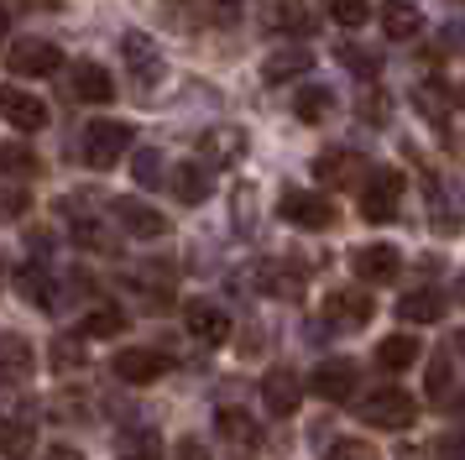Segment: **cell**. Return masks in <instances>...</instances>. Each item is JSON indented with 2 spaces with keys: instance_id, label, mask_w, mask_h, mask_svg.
<instances>
[{
  "instance_id": "cell-24",
  "label": "cell",
  "mask_w": 465,
  "mask_h": 460,
  "mask_svg": "<svg viewBox=\"0 0 465 460\" xmlns=\"http://www.w3.org/2000/svg\"><path fill=\"white\" fill-rule=\"evenodd\" d=\"M37 450V429L26 418H0V455L5 460H32Z\"/></svg>"
},
{
  "instance_id": "cell-10",
  "label": "cell",
  "mask_w": 465,
  "mask_h": 460,
  "mask_svg": "<svg viewBox=\"0 0 465 460\" xmlns=\"http://www.w3.org/2000/svg\"><path fill=\"white\" fill-rule=\"evenodd\" d=\"M199 157L210 167H231L246 157V131L241 125H210L204 136H199Z\"/></svg>"
},
{
  "instance_id": "cell-44",
  "label": "cell",
  "mask_w": 465,
  "mask_h": 460,
  "mask_svg": "<svg viewBox=\"0 0 465 460\" xmlns=\"http://www.w3.org/2000/svg\"><path fill=\"white\" fill-rule=\"evenodd\" d=\"M5 32H11V16H5V5H0V42H5Z\"/></svg>"
},
{
  "instance_id": "cell-32",
  "label": "cell",
  "mask_w": 465,
  "mask_h": 460,
  "mask_svg": "<svg viewBox=\"0 0 465 460\" xmlns=\"http://www.w3.org/2000/svg\"><path fill=\"white\" fill-rule=\"evenodd\" d=\"M423 387H429V397H434V403H440V397H450V387H455L450 355H434V361H429V376H423Z\"/></svg>"
},
{
  "instance_id": "cell-20",
  "label": "cell",
  "mask_w": 465,
  "mask_h": 460,
  "mask_svg": "<svg viewBox=\"0 0 465 460\" xmlns=\"http://www.w3.org/2000/svg\"><path fill=\"white\" fill-rule=\"evenodd\" d=\"M309 68H314V53H309V47H277L272 58L262 63V79L288 84V79H298V74H309Z\"/></svg>"
},
{
  "instance_id": "cell-48",
  "label": "cell",
  "mask_w": 465,
  "mask_h": 460,
  "mask_svg": "<svg viewBox=\"0 0 465 460\" xmlns=\"http://www.w3.org/2000/svg\"><path fill=\"white\" fill-rule=\"evenodd\" d=\"M460 351H465V335H460Z\"/></svg>"
},
{
  "instance_id": "cell-13",
  "label": "cell",
  "mask_w": 465,
  "mask_h": 460,
  "mask_svg": "<svg viewBox=\"0 0 465 460\" xmlns=\"http://www.w3.org/2000/svg\"><path fill=\"white\" fill-rule=\"evenodd\" d=\"M298 397H303V382H298L288 366H272V372L262 376V403H267L272 418H288L298 408Z\"/></svg>"
},
{
  "instance_id": "cell-31",
  "label": "cell",
  "mask_w": 465,
  "mask_h": 460,
  "mask_svg": "<svg viewBox=\"0 0 465 460\" xmlns=\"http://www.w3.org/2000/svg\"><path fill=\"white\" fill-rule=\"evenodd\" d=\"M324 11L340 26H366L371 21V0H324Z\"/></svg>"
},
{
  "instance_id": "cell-11",
  "label": "cell",
  "mask_w": 465,
  "mask_h": 460,
  "mask_svg": "<svg viewBox=\"0 0 465 460\" xmlns=\"http://www.w3.org/2000/svg\"><path fill=\"white\" fill-rule=\"evenodd\" d=\"M183 319H189V335L204 340V345H225L231 340V314L220 309V304H210V298H193L189 309H183Z\"/></svg>"
},
{
  "instance_id": "cell-38",
  "label": "cell",
  "mask_w": 465,
  "mask_h": 460,
  "mask_svg": "<svg viewBox=\"0 0 465 460\" xmlns=\"http://www.w3.org/2000/svg\"><path fill=\"white\" fill-rule=\"evenodd\" d=\"M157 178H163L157 152H136V184H157Z\"/></svg>"
},
{
  "instance_id": "cell-35",
  "label": "cell",
  "mask_w": 465,
  "mask_h": 460,
  "mask_svg": "<svg viewBox=\"0 0 465 460\" xmlns=\"http://www.w3.org/2000/svg\"><path fill=\"white\" fill-rule=\"evenodd\" d=\"M324 460H377V450H371L366 439H335V445L324 450Z\"/></svg>"
},
{
  "instance_id": "cell-21",
  "label": "cell",
  "mask_w": 465,
  "mask_h": 460,
  "mask_svg": "<svg viewBox=\"0 0 465 460\" xmlns=\"http://www.w3.org/2000/svg\"><path fill=\"white\" fill-rule=\"evenodd\" d=\"M168 184H173V194H178L183 205H204V199H210V167L204 163H178L168 173Z\"/></svg>"
},
{
  "instance_id": "cell-8",
  "label": "cell",
  "mask_w": 465,
  "mask_h": 460,
  "mask_svg": "<svg viewBox=\"0 0 465 460\" xmlns=\"http://www.w3.org/2000/svg\"><path fill=\"white\" fill-rule=\"evenodd\" d=\"M371 314H377V304H371L366 288H335L324 298V319H335L340 330H361Z\"/></svg>"
},
{
  "instance_id": "cell-40",
  "label": "cell",
  "mask_w": 465,
  "mask_h": 460,
  "mask_svg": "<svg viewBox=\"0 0 465 460\" xmlns=\"http://www.w3.org/2000/svg\"><path fill=\"white\" fill-rule=\"evenodd\" d=\"M440 455L444 460H465V429H455V435L440 439Z\"/></svg>"
},
{
  "instance_id": "cell-12",
  "label": "cell",
  "mask_w": 465,
  "mask_h": 460,
  "mask_svg": "<svg viewBox=\"0 0 465 460\" xmlns=\"http://www.w3.org/2000/svg\"><path fill=\"white\" fill-rule=\"evenodd\" d=\"M163 372H168V355L147 351V345H126V351L115 355V376L131 382V387H147V382H157Z\"/></svg>"
},
{
  "instance_id": "cell-43",
  "label": "cell",
  "mask_w": 465,
  "mask_h": 460,
  "mask_svg": "<svg viewBox=\"0 0 465 460\" xmlns=\"http://www.w3.org/2000/svg\"><path fill=\"white\" fill-rule=\"evenodd\" d=\"M43 460H84V455H79V450H68V445H53Z\"/></svg>"
},
{
  "instance_id": "cell-29",
  "label": "cell",
  "mask_w": 465,
  "mask_h": 460,
  "mask_svg": "<svg viewBox=\"0 0 465 460\" xmlns=\"http://www.w3.org/2000/svg\"><path fill=\"white\" fill-rule=\"evenodd\" d=\"M121 330H126V314L121 309H89L84 314V335L89 340H115Z\"/></svg>"
},
{
  "instance_id": "cell-18",
  "label": "cell",
  "mask_w": 465,
  "mask_h": 460,
  "mask_svg": "<svg viewBox=\"0 0 465 460\" xmlns=\"http://www.w3.org/2000/svg\"><path fill=\"white\" fill-rule=\"evenodd\" d=\"M381 32L392 42H413L423 32V11L413 0H387V5H381Z\"/></svg>"
},
{
  "instance_id": "cell-42",
  "label": "cell",
  "mask_w": 465,
  "mask_h": 460,
  "mask_svg": "<svg viewBox=\"0 0 465 460\" xmlns=\"http://www.w3.org/2000/svg\"><path fill=\"white\" fill-rule=\"evenodd\" d=\"M361 110H366V121H371V125H381V121H387V95H377V100L366 95V100H361Z\"/></svg>"
},
{
  "instance_id": "cell-26",
  "label": "cell",
  "mask_w": 465,
  "mask_h": 460,
  "mask_svg": "<svg viewBox=\"0 0 465 460\" xmlns=\"http://www.w3.org/2000/svg\"><path fill=\"white\" fill-rule=\"evenodd\" d=\"M298 121H309V125H319L324 115H335V95L330 89H298Z\"/></svg>"
},
{
  "instance_id": "cell-27",
  "label": "cell",
  "mask_w": 465,
  "mask_h": 460,
  "mask_svg": "<svg viewBox=\"0 0 465 460\" xmlns=\"http://www.w3.org/2000/svg\"><path fill=\"white\" fill-rule=\"evenodd\" d=\"M37 152H32V146H22V142H5L0 146V173H11V178H32V173H37Z\"/></svg>"
},
{
  "instance_id": "cell-28",
  "label": "cell",
  "mask_w": 465,
  "mask_h": 460,
  "mask_svg": "<svg viewBox=\"0 0 465 460\" xmlns=\"http://www.w3.org/2000/svg\"><path fill=\"white\" fill-rule=\"evenodd\" d=\"M413 100H419V110H429L434 125H444V115H450V89H444L440 79H423L419 89H413Z\"/></svg>"
},
{
  "instance_id": "cell-17",
  "label": "cell",
  "mask_w": 465,
  "mask_h": 460,
  "mask_svg": "<svg viewBox=\"0 0 465 460\" xmlns=\"http://www.w3.org/2000/svg\"><path fill=\"white\" fill-rule=\"evenodd\" d=\"M121 53H126L131 74H136V84H142V89H152V84L163 79V58H157L152 37H142V32H126V37H121Z\"/></svg>"
},
{
  "instance_id": "cell-30",
  "label": "cell",
  "mask_w": 465,
  "mask_h": 460,
  "mask_svg": "<svg viewBox=\"0 0 465 460\" xmlns=\"http://www.w3.org/2000/svg\"><path fill=\"white\" fill-rule=\"evenodd\" d=\"M22 298H32V304L53 309V304H58V288H53V277H47L43 267H26L22 272Z\"/></svg>"
},
{
  "instance_id": "cell-6",
  "label": "cell",
  "mask_w": 465,
  "mask_h": 460,
  "mask_svg": "<svg viewBox=\"0 0 465 460\" xmlns=\"http://www.w3.org/2000/svg\"><path fill=\"white\" fill-rule=\"evenodd\" d=\"M11 74H22V79H47V74H58V68H64V53H58V47H53V42H16V47H11Z\"/></svg>"
},
{
  "instance_id": "cell-22",
  "label": "cell",
  "mask_w": 465,
  "mask_h": 460,
  "mask_svg": "<svg viewBox=\"0 0 465 460\" xmlns=\"http://www.w3.org/2000/svg\"><path fill=\"white\" fill-rule=\"evenodd\" d=\"M440 314H444V293H434V288H419V293H402L398 298L402 325H434Z\"/></svg>"
},
{
  "instance_id": "cell-15",
  "label": "cell",
  "mask_w": 465,
  "mask_h": 460,
  "mask_svg": "<svg viewBox=\"0 0 465 460\" xmlns=\"http://www.w3.org/2000/svg\"><path fill=\"white\" fill-rule=\"evenodd\" d=\"M351 267H356L361 283H392L402 267L398 246H387V241H377V246H361L356 256H351Z\"/></svg>"
},
{
  "instance_id": "cell-23",
  "label": "cell",
  "mask_w": 465,
  "mask_h": 460,
  "mask_svg": "<svg viewBox=\"0 0 465 460\" xmlns=\"http://www.w3.org/2000/svg\"><path fill=\"white\" fill-rule=\"evenodd\" d=\"M214 429L231 439L235 450H256V445H262V429H256V418H252V414H241V408H220V414H214Z\"/></svg>"
},
{
  "instance_id": "cell-16",
  "label": "cell",
  "mask_w": 465,
  "mask_h": 460,
  "mask_svg": "<svg viewBox=\"0 0 465 460\" xmlns=\"http://www.w3.org/2000/svg\"><path fill=\"white\" fill-rule=\"evenodd\" d=\"M74 100H84V105H110L115 100V79H110V68H100V63H74Z\"/></svg>"
},
{
  "instance_id": "cell-36",
  "label": "cell",
  "mask_w": 465,
  "mask_h": 460,
  "mask_svg": "<svg viewBox=\"0 0 465 460\" xmlns=\"http://www.w3.org/2000/svg\"><path fill=\"white\" fill-rule=\"evenodd\" d=\"M340 63H351L361 79H371V74H381V63L371 58V53H361V47H340Z\"/></svg>"
},
{
  "instance_id": "cell-5",
  "label": "cell",
  "mask_w": 465,
  "mask_h": 460,
  "mask_svg": "<svg viewBox=\"0 0 465 460\" xmlns=\"http://www.w3.org/2000/svg\"><path fill=\"white\" fill-rule=\"evenodd\" d=\"M314 178L330 184V188H356V184H366L371 173H366V157H361V152H319Z\"/></svg>"
},
{
  "instance_id": "cell-37",
  "label": "cell",
  "mask_w": 465,
  "mask_h": 460,
  "mask_svg": "<svg viewBox=\"0 0 465 460\" xmlns=\"http://www.w3.org/2000/svg\"><path fill=\"white\" fill-rule=\"evenodd\" d=\"M267 277H272L267 288H272L277 298H298V293H303V283H298V272H282V267H272Z\"/></svg>"
},
{
  "instance_id": "cell-46",
  "label": "cell",
  "mask_w": 465,
  "mask_h": 460,
  "mask_svg": "<svg viewBox=\"0 0 465 460\" xmlns=\"http://www.w3.org/2000/svg\"><path fill=\"white\" fill-rule=\"evenodd\" d=\"M455 293H460V304H465V272H460V288H455Z\"/></svg>"
},
{
  "instance_id": "cell-7",
  "label": "cell",
  "mask_w": 465,
  "mask_h": 460,
  "mask_svg": "<svg viewBox=\"0 0 465 460\" xmlns=\"http://www.w3.org/2000/svg\"><path fill=\"white\" fill-rule=\"evenodd\" d=\"M356 361H319L314 376H309V387H314V397H324V403H345V397L356 393Z\"/></svg>"
},
{
  "instance_id": "cell-49",
  "label": "cell",
  "mask_w": 465,
  "mask_h": 460,
  "mask_svg": "<svg viewBox=\"0 0 465 460\" xmlns=\"http://www.w3.org/2000/svg\"><path fill=\"white\" fill-rule=\"evenodd\" d=\"M460 5H465V0H460Z\"/></svg>"
},
{
  "instance_id": "cell-1",
  "label": "cell",
  "mask_w": 465,
  "mask_h": 460,
  "mask_svg": "<svg viewBox=\"0 0 465 460\" xmlns=\"http://www.w3.org/2000/svg\"><path fill=\"white\" fill-rule=\"evenodd\" d=\"M398 199H402V173L398 167H377L366 188H361V220L366 225H387L398 215Z\"/></svg>"
},
{
  "instance_id": "cell-14",
  "label": "cell",
  "mask_w": 465,
  "mask_h": 460,
  "mask_svg": "<svg viewBox=\"0 0 465 460\" xmlns=\"http://www.w3.org/2000/svg\"><path fill=\"white\" fill-rule=\"evenodd\" d=\"M115 220H121L126 235H136V241H163V235H168V215H157V209L142 205V199H121V205H115Z\"/></svg>"
},
{
  "instance_id": "cell-19",
  "label": "cell",
  "mask_w": 465,
  "mask_h": 460,
  "mask_svg": "<svg viewBox=\"0 0 465 460\" xmlns=\"http://www.w3.org/2000/svg\"><path fill=\"white\" fill-rule=\"evenodd\" d=\"M32 366H37L32 340H22V335H11V330H0V376L22 382V376H32Z\"/></svg>"
},
{
  "instance_id": "cell-33",
  "label": "cell",
  "mask_w": 465,
  "mask_h": 460,
  "mask_svg": "<svg viewBox=\"0 0 465 460\" xmlns=\"http://www.w3.org/2000/svg\"><path fill=\"white\" fill-rule=\"evenodd\" d=\"M53 366H58V372H74V366H84V340H74V335H58V340H53Z\"/></svg>"
},
{
  "instance_id": "cell-39",
  "label": "cell",
  "mask_w": 465,
  "mask_h": 460,
  "mask_svg": "<svg viewBox=\"0 0 465 460\" xmlns=\"http://www.w3.org/2000/svg\"><path fill=\"white\" fill-rule=\"evenodd\" d=\"M440 47H444V53H465V26H460V21L440 26Z\"/></svg>"
},
{
  "instance_id": "cell-9",
  "label": "cell",
  "mask_w": 465,
  "mask_h": 460,
  "mask_svg": "<svg viewBox=\"0 0 465 460\" xmlns=\"http://www.w3.org/2000/svg\"><path fill=\"white\" fill-rule=\"evenodd\" d=\"M0 115L16 125V131H43L47 125V105L37 95H26L22 84H5L0 89Z\"/></svg>"
},
{
  "instance_id": "cell-45",
  "label": "cell",
  "mask_w": 465,
  "mask_h": 460,
  "mask_svg": "<svg viewBox=\"0 0 465 460\" xmlns=\"http://www.w3.org/2000/svg\"><path fill=\"white\" fill-rule=\"evenodd\" d=\"M126 460H157V450H136V455H126Z\"/></svg>"
},
{
  "instance_id": "cell-4",
  "label": "cell",
  "mask_w": 465,
  "mask_h": 460,
  "mask_svg": "<svg viewBox=\"0 0 465 460\" xmlns=\"http://www.w3.org/2000/svg\"><path fill=\"white\" fill-rule=\"evenodd\" d=\"M277 215L298 230H330L335 225V205H330L324 194H309V188H288L282 205H277Z\"/></svg>"
},
{
  "instance_id": "cell-25",
  "label": "cell",
  "mask_w": 465,
  "mask_h": 460,
  "mask_svg": "<svg viewBox=\"0 0 465 460\" xmlns=\"http://www.w3.org/2000/svg\"><path fill=\"white\" fill-rule=\"evenodd\" d=\"M377 366L381 372H408V366H419V340H413V335H387L377 345Z\"/></svg>"
},
{
  "instance_id": "cell-3",
  "label": "cell",
  "mask_w": 465,
  "mask_h": 460,
  "mask_svg": "<svg viewBox=\"0 0 465 460\" xmlns=\"http://www.w3.org/2000/svg\"><path fill=\"white\" fill-rule=\"evenodd\" d=\"M126 152H131L126 121H89V131H84V163L89 167H115Z\"/></svg>"
},
{
  "instance_id": "cell-41",
  "label": "cell",
  "mask_w": 465,
  "mask_h": 460,
  "mask_svg": "<svg viewBox=\"0 0 465 460\" xmlns=\"http://www.w3.org/2000/svg\"><path fill=\"white\" fill-rule=\"evenodd\" d=\"M173 460H210V450H204L199 439H178V450H173Z\"/></svg>"
},
{
  "instance_id": "cell-2",
  "label": "cell",
  "mask_w": 465,
  "mask_h": 460,
  "mask_svg": "<svg viewBox=\"0 0 465 460\" xmlns=\"http://www.w3.org/2000/svg\"><path fill=\"white\" fill-rule=\"evenodd\" d=\"M366 424H377V429H408L413 418H419V403L402 393V387H377L371 397H361L356 408Z\"/></svg>"
},
{
  "instance_id": "cell-47",
  "label": "cell",
  "mask_w": 465,
  "mask_h": 460,
  "mask_svg": "<svg viewBox=\"0 0 465 460\" xmlns=\"http://www.w3.org/2000/svg\"><path fill=\"white\" fill-rule=\"evenodd\" d=\"M455 100H460V105H465V84H460V95H455Z\"/></svg>"
},
{
  "instance_id": "cell-34",
  "label": "cell",
  "mask_w": 465,
  "mask_h": 460,
  "mask_svg": "<svg viewBox=\"0 0 465 460\" xmlns=\"http://www.w3.org/2000/svg\"><path fill=\"white\" fill-rule=\"evenodd\" d=\"M298 11H303V0H262V21L267 26H293Z\"/></svg>"
}]
</instances>
